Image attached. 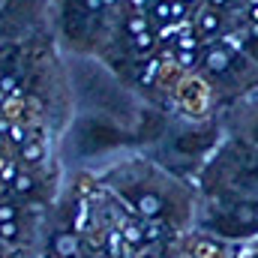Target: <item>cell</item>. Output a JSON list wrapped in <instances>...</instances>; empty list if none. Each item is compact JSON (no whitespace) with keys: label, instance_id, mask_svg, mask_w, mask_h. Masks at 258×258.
<instances>
[{"label":"cell","instance_id":"1","mask_svg":"<svg viewBox=\"0 0 258 258\" xmlns=\"http://www.w3.org/2000/svg\"><path fill=\"white\" fill-rule=\"evenodd\" d=\"M219 234H255L258 231V201H243L228 207L225 213H216L207 222Z\"/></svg>","mask_w":258,"mask_h":258},{"label":"cell","instance_id":"2","mask_svg":"<svg viewBox=\"0 0 258 258\" xmlns=\"http://www.w3.org/2000/svg\"><path fill=\"white\" fill-rule=\"evenodd\" d=\"M135 207H138L144 216H159V213H162V198L153 195V192L135 195Z\"/></svg>","mask_w":258,"mask_h":258},{"label":"cell","instance_id":"3","mask_svg":"<svg viewBox=\"0 0 258 258\" xmlns=\"http://www.w3.org/2000/svg\"><path fill=\"white\" fill-rule=\"evenodd\" d=\"M195 27H198L204 36H210V33H216V30H219V15H216L213 9H207V12H201V15L195 18Z\"/></svg>","mask_w":258,"mask_h":258},{"label":"cell","instance_id":"4","mask_svg":"<svg viewBox=\"0 0 258 258\" xmlns=\"http://www.w3.org/2000/svg\"><path fill=\"white\" fill-rule=\"evenodd\" d=\"M135 42H132V51L135 54H144V51H150L153 45H156V36H153V30H144V33H138V36H132Z\"/></svg>","mask_w":258,"mask_h":258},{"label":"cell","instance_id":"5","mask_svg":"<svg viewBox=\"0 0 258 258\" xmlns=\"http://www.w3.org/2000/svg\"><path fill=\"white\" fill-rule=\"evenodd\" d=\"M21 159H24V162H30V165H33V162H42V144H39L36 138H33V141H27V144H24V150H21Z\"/></svg>","mask_w":258,"mask_h":258},{"label":"cell","instance_id":"6","mask_svg":"<svg viewBox=\"0 0 258 258\" xmlns=\"http://www.w3.org/2000/svg\"><path fill=\"white\" fill-rule=\"evenodd\" d=\"M144 30H150V18L135 15V18H129L126 21V33L129 36H138V33H144Z\"/></svg>","mask_w":258,"mask_h":258},{"label":"cell","instance_id":"7","mask_svg":"<svg viewBox=\"0 0 258 258\" xmlns=\"http://www.w3.org/2000/svg\"><path fill=\"white\" fill-rule=\"evenodd\" d=\"M54 249H57L60 255H75V249H78V243H75V237H69V234H63V237H57V243H54Z\"/></svg>","mask_w":258,"mask_h":258},{"label":"cell","instance_id":"8","mask_svg":"<svg viewBox=\"0 0 258 258\" xmlns=\"http://www.w3.org/2000/svg\"><path fill=\"white\" fill-rule=\"evenodd\" d=\"M33 189V177L30 174H18L15 177V192H30Z\"/></svg>","mask_w":258,"mask_h":258},{"label":"cell","instance_id":"9","mask_svg":"<svg viewBox=\"0 0 258 258\" xmlns=\"http://www.w3.org/2000/svg\"><path fill=\"white\" fill-rule=\"evenodd\" d=\"M15 213H18V210H15L12 204H3V210H0V219H3V222H9V219H15Z\"/></svg>","mask_w":258,"mask_h":258},{"label":"cell","instance_id":"10","mask_svg":"<svg viewBox=\"0 0 258 258\" xmlns=\"http://www.w3.org/2000/svg\"><path fill=\"white\" fill-rule=\"evenodd\" d=\"M9 141H12V144H24V135H21V129H18V126H12V132H9Z\"/></svg>","mask_w":258,"mask_h":258},{"label":"cell","instance_id":"11","mask_svg":"<svg viewBox=\"0 0 258 258\" xmlns=\"http://www.w3.org/2000/svg\"><path fill=\"white\" fill-rule=\"evenodd\" d=\"M249 174H252V177L258 180V153L252 156V159H249Z\"/></svg>","mask_w":258,"mask_h":258},{"label":"cell","instance_id":"12","mask_svg":"<svg viewBox=\"0 0 258 258\" xmlns=\"http://www.w3.org/2000/svg\"><path fill=\"white\" fill-rule=\"evenodd\" d=\"M114 3H117V0H105V6H114Z\"/></svg>","mask_w":258,"mask_h":258}]
</instances>
